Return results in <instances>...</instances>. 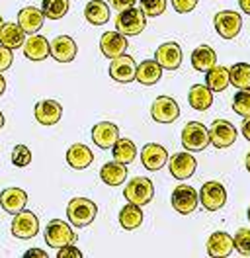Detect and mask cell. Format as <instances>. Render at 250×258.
Returning <instances> with one entry per match:
<instances>
[{
	"label": "cell",
	"mask_w": 250,
	"mask_h": 258,
	"mask_svg": "<svg viewBox=\"0 0 250 258\" xmlns=\"http://www.w3.org/2000/svg\"><path fill=\"white\" fill-rule=\"evenodd\" d=\"M4 90H6V81H4V77L0 75V96L4 94Z\"/></svg>",
	"instance_id": "cell-47"
},
{
	"label": "cell",
	"mask_w": 250,
	"mask_h": 258,
	"mask_svg": "<svg viewBox=\"0 0 250 258\" xmlns=\"http://www.w3.org/2000/svg\"><path fill=\"white\" fill-rule=\"evenodd\" d=\"M125 166L127 164H121V162L117 161L106 162L102 166V170H100L102 182L108 184V186H119V184H123L125 178H127V168Z\"/></svg>",
	"instance_id": "cell-29"
},
{
	"label": "cell",
	"mask_w": 250,
	"mask_h": 258,
	"mask_svg": "<svg viewBox=\"0 0 250 258\" xmlns=\"http://www.w3.org/2000/svg\"><path fill=\"white\" fill-rule=\"evenodd\" d=\"M84 18L92 26H104L109 20V6L104 0H90L84 8Z\"/></svg>",
	"instance_id": "cell-31"
},
{
	"label": "cell",
	"mask_w": 250,
	"mask_h": 258,
	"mask_svg": "<svg viewBox=\"0 0 250 258\" xmlns=\"http://www.w3.org/2000/svg\"><path fill=\"white\" fill-rule=\"evenodd\" d=\"M207 131H209V143L217 149H227L236 141V127L227 119L213 121Z\"/></svg>",
	"instance_id": "cell-10"
},
{
	"label": "cell",
	"mask_w": 250,
	"mask_h": 258,
	"mask_svg": "<svg viewBox=\"0 0 250 258\" xmlns=\"http://www.w3.org/2000/svg\"><path fill=\"white\" fill-rule=\"evenodd\" d=\"M127 45H129L127 37L119 32H106L100 37V51L108 59H115V57L123 55L127 51Z\"/></svg>",
	"instance_id": "cell-17"
},
{
	"label": "cell",
	"mask_w": 250,
	"mask_h": 258,
	"mask_svg": "<svg viewBox=\"0 0 250 258\" xmlns=\"http://www.w3.org/2000/svg\"><path fill=\"white\" fill-rule=\"evenodd\" d=\"M233 110H234V113H238V115H242V117L250 115V88L238 90V92L234 94Z\"/></svg>",
	"instance_id": "cell-36"
},
{
	"label": "cell",
	"mask_w": 250,
	"mask_h": 258,
	"mask_svg": "<svg viewBox=\"0 0 250 258\" xmlns=\"http://www.w3.org/2000/svg\"><path fill=\"white\" fill-rule=\"evenodd\" d=\"M98 215V206L88 198H73L67 206V217L71 225L88 227Z\"/></svg>",
	"instance_id": "cell-1"
},
{
	"label": "cell",
	"mask_w": 250,
	"mask_h": 258,
	"mask_svg": "<svg viewBox=\"0 0 250 258\" xmlns=\"http://www.w3.org/2000/svg\"><path fill=\"white\" fill-rule=\"evenodd\" d=\"M234 248L242 254V256H250V229H238L233 237Z\"/></svg>",
	"instance_id": "cell-37"
},
{
	"label": "cell",
	"mask_w": 250,
	"mask_h": 258,
	"mask_svg": "<svg viewBox=\"0 0 250 258\" xmlns=\"http://www.w3.org/2000/svg\"><path fill=\"white\" fill-rule=\"evenodd\" d=\"M143 223V211L141 206L135 204H127L123 210L119 211V225L123 227L125 231H135L139 229Z\"/></svg>",
	"instance_id": "cell-33"
},
{
	"label": "cell",
	"mask_w": 250,
	"mask_h": 258,
	"mask_svg": "<svg viewBox=\"0 0 250 258\" xmlns=\"http://www.w3.org/2000/svg\"><path fill=\"white\" fill-rule=\"evenodd\" d=\"M119 139V127L111 121H100L92 127V141L100 149H111Z\"/></svg>",
	"instance_id": "cell-19"
},
{
	"label": "cell",
	"mask_w": 250,
	"mask_h": 258,
	"mask_svg": "<svg viewBox=\"0 0 250 258\" xmlns=\"http://www.w3.org/2000/svg\"><path fill=\"white\" fill-rule=\"evenodd\" d=\"M217 64V53L209 45H200L192 53V67L200 73H207L211 67Z\"/></svg>",
	"instance_id": "cell-28"
},
{
	"label": "cell",
	"mask_w": 250,
	"mask_h": 258,
	"mask_svg": "<svg viewBox=\"0 0 250 258\" xmlns=\"http://www.w3.org/2000/svg\"><path fill=\"white\" fill-rule=\"evenodd\" d=\"M172 6L178 14H188L198 6V0H172Z\"/></svg>",
	"instance_id": "cell-40"
},
{
	"label": "cell",
	"mask_w": 250,
	"mask_h": 258,
	"mask_svg": "<svg viewBox=\"0 0 250 258\" xmlns=\"http://www.w3.org/2000/svg\"><path fill=\"white\" fill-rule=\"evenodd\" d=\"M35 119L41 123V125H55L59 123L62 115V106L57 100H41L35 104Z\"/></svg>",
	"instance_id": "cell-18"
},
{
	"label": "cell",
	"mask_w": 250,
	"mask_h": 258,
	"mask_svg": "<svg viewBox=\"0 0 250 258\" xmlns=\"http://www.w3.org/2000/svg\"><path fill=\"white\" fill-rule=\"evenodd\" d=\"M135 71H137V63L127 53L111 59V63H109V77L115 82H121V84L135 81Z\"/></svg>",
	"instance_id": "cell-11"
},
{
	"label": "cell",
	"mask_w": 250,
	"mask_h": 258,
	"mask_svg": "<svg viewBox=\"0 0 250 258\" xmlns=\"http://www.w3.org/2000/svg\"><path fill=\"white\" fill-rule=\"evenodd\" d=\"M141 10L145 16H160L166 10V0H141Z\"/></svg>",
	"instance_id": "cell-38"
},
{
	"label": "cell",
	"mask_w": 250,
	"mask_h": 258,
	"mask_svg": "<svg viewBox=\"0 0 250 258\" xmlns=\"http://www.w3.org/2000/svg\"><path fill=\"white\" fill-rule=\"evenodd\" d=\"M12 235L16 239H22V241H28L33 239L37 233H39V219L33 211H18L12 219Z\"/></svg>",
	"instance_id": "cell-7"
},
{
	"label": "cell",
	"mask_w": 250,
	"mask_h": 258,
	"mask_svg": "<svg viewBox=\"0 0 250 258\" xmlns=\"http://www.w3.org/2000/svg\"><path fill=\"white\" fill-rule=\"evenodd\" d=\"M196 168H198V161L192 157L190 151L188 153H178L168 161V170L176 180H188L190 176H194Z\"/></svg>",
	"instance_id": "cell-14"
},
{
	"label": "cell",
	"mask_w": 250,
	"mask_h": 258,
	"mask_svg": "<svg viewBox=\"0 0 250 258\" xmlns=\"http://www.w3.org/2000/svg\"><path fill=\"white\" fill-rule=\"evenodd\" d=\"M43 12L35 6H26L18 12V26L24 30V33H37L43 28Z\"/></svg>",
	"instance_id": "cell-21"
},
{
	"label": "cell",
	"mask_w": 250,
	"mask_h": 258,
	"mask_svg": "<svg viewBox=\"0 0 250 258\" xmlns=\"http://www.w3.org/2000/svg\"><path fill=\"white\" fill-rule=\"evenodd\" d=\"M111 155H113V161L121 162V164H131L137 157V147L131 139L119 137L111 147Z\"/></svg>",
	"instance_id": "cell-32"
},
{
	"label": "cell",
	"mask_w": 250,
	"mask_h": 258,
	"mask_svg": "<svg viewBox=\"0 0 250 258\" xmlns=\"http://www.w3.org/2000/svg\"><path fill=\"white\" fill-rule=\"evenodd\" d=\"M188 102L194 110L198 112H205L211 108L213 104V92L205 86V84H194L190 88V94H188Z\"/></svg>",
	"instance_id": "cell-27"
},
{
	"label": "cell",
	"mask_w": 250,
	"mask_h": 258,
	"mask_svg": "<svg viewBox=\"0 0 250 258\" xmlns=\"http://www.w3.org/2000/svg\"><path fill=\"white\" fill-rule=\"evenodd\" d=\"M246 217H248V221H250V206H248V211H246Z\"/></svg>",
	"instance_id": "cell-50"
},
{
	"label": "cell",
	"mask_w": 250,
	"mask_h": 258,
	"mask_svg": "<svg viewBox=\"0 0 250 258\" xmlns=\"http://www.w3.org/2000/svg\"><path fill=\"white\" fill-rule=\"evenodd\" d=\"M28 204V194L22 188H6L0 194V206L2 210L10 215H16L18 211H22Z\"/></svg>",
	"instance_id": "cell-22"
},
{
	"label": "cell",
	"mask_w": 250,
	"mask_h": 258,
	"mask_svg": "<svg viewBox=\"0 0 250 258\" xmlns=\"http://www.w3.org/2000/svg\"><path fill=\"white\" fill-rule=\"evenodd\" d=\"M4 127V113L0 112V129Z\"/></svg>",
	"instance_id": "cell-49"
},
{
	"label": "cell",
	"mask_w": 250,
	"mask_h": 258,
	"mask_svg": "<svg viewBox=\"0 0 250 258\" xmlns=\"http://www.w3.org/2000/svg\"><path fill=\"white\" fill-rule=\"evenodd\" d=\"M57 258H82V252L78 250L75 244H67V246H61V248H59Z\"/></svg>",
	"instance_id": "cell-42"
},
{
	"label": "cell",
	"mask_w": 250,
	"mask_h": 258,
	"mask_svg": "<svg viewBox=\"0 0 250 258\" xmlns=\"http://www.w3.org/2000/svg\"><path fill=\"white\" fill-rule=\"evenodd\" d=\"M155 61L166 71H176L182 64V47L176 41H166L156 47Z\"/></svg>",
	"instance_id": "cell-13"
},
{
	"label": "cell",
	"mask_w": 250,
	"mask_h": 258,
	"mask_svg": "<svg viewBox=\"0 0 250 258\" xmlns=\"http://www.w3.org/2000/svg\"><path fill=\"white\" fill-rule=\"evenodd\" d=\"M145 28H147V16L143 14L141 8H135V6L121 10L115 18V32H119L125 37L139 35Z\"/></svg>",
	"instance_id": "cell-2"
},
{
	"label": "cell",
	"mask_w": 250,
	"mask_h": 258,
	"mask_svg": "<svg viewBox=\"0 0 250 258\" xmlns=\"http://www.w3.org/2000/svg\"><path fill=\"white\" fill-rule=\"evenodd\" d=\"M24 55L30 59V61H43L49 57V41H47L43 35H37V33H31L30 37L24 41Z\"/></svg>",
	"instance_id": "cell-24"
},
{
	"label": "cell",
	"mask_w": 250,
	"mask_h": 258,
	"mask_svg": "<svg viewBox=\"0 0 250 258\" xmlns=\"http://www.w3.org/2000/svg\"><path fill=\"white\" fill-rule=\"evenodd\" d=\"M200 204V198H198V192L188 186V184H180L174 188L172 192V208L178 211L180 215H190L194 213L196 208Z\"/></svg>",
	"instance_id": "cell-9"
},
{
	"label": "cell",
	"mask_w": 250,
	"mask_h": 258,
	"mask_svg": "<svg viewBox=\"0 0 250 258\" xmlns=\"http://www.w3.org/2000/svg\"><path fill=\"white\" fill-rule=\"evenodd\" d=\"M2 24H4V20H2V16H0V28H2Z\"/></svg>",
	"instance_id": "cell-51"
},
{
	"label": "cell",
	"mask_w": 250,
	"mask_h": 258,
	"mask_svg": "<svg viewBox=\"0 0 250 258\" xmlns=\"http://www.w3.org/2000/svg\"><path fill=\"white\" fill-rule=\"evenodd\" d=\"M242 135H244L246 141H250V115H246L244 121H242Z\"/></svg>",
	"instance_id": "cell-44"
},
{
	"label": "cell",
	"mask_w": 250,
	"mask_h": 258,
	"mask_svg": "<svg viewBox=\"0 0 250 258\" xmlns=\"http://www.w3.org/2000/svg\"><path fill=\"white\" fill-rule=\"evenodd\" d=\"M229 82L238 90L250 88V64L248 63H234L229 69Z\"/></svg>",
	"instance_id": "cell-34"
},
{
	"label": "cell",
	"mask_w": 250,
	"mask_h": 258,
	"mask_svg": "<svg viewBox=\"0 0 250 258\" xmlns=\"http://www.w3.org/2000/svg\"><path fill=\"white\" fill-rule=\"evenodd\" d=\"M151 115L158 123H172L180 117V106L170 96H158L151 106Z\"/></svg>",
	"instance_id": "cell-12"
},
{
	"label": "cell",
	"mask_w": 250,
	"mask_h": 258,
	"mask_svg": "<svg viewBox=\"0 0 250 258\" xmlns=\"http://www.w3.org/2000/svg\"><path fill=\"white\" fill-rule=\"evenodd\" d=\"M182 145L190 153H200L209 145V131L200 121H190L182 129Z\"/></svg>",
	"instance_id": "cell-5"
},
{
	"label": "cell",
	"mask_w": 250,
	"mask_h": 258,
	"mask_svg": "<svg viewBox=\"0 0 250 258\" xmlns=\"http://www.w3.org/2000/svg\"><path fill=\"white\" fill-rule=\"evenodd\" d=\"M45 242L53 248H61L77 242V233L62 219H51L45 229Z\"/></svg>",
	"instance_id": "cell-4"
},
{
	"label": "cell",
	"mask_w": 250,
	"mask_h": 258,
	"mask_svg": "<svg viewBox=\"0 0 250 258\" xmlns=\"http://www.w3.org/2000/svg\"><path fill=\"white\" fill-rule=\"evenodd\" d=\"M198 198H200V204L207 211H219L227 204V190H225V186L221 182L211 180V182L203 184Z\"/></svg>",
	"instance_id": "cell-6"
},
{
	"label": "cell",
	"mask_w": 250,
	"mask_h": 258,
	"mask_svg": "<svg viewBox=\"0 0 250 258\" xmlns=\"http://www.w3.org/2000/svg\"><path fill=\"white\" fill-rule=\"evenodd\" d=\"M244 164H246V170L250 172V153L246 155V161H244Z\"/></svg>",
	"instance_id": "cell-48"
},
{
	"label": "cell",
	"mask_w": 250,
	"mask_h": 258,
	"mask_svg": "<svg viewBox=\"0 0 250 258\" xmlns=\"http://www.w3.org/2000/svg\"><path fill=\"white\" fill-rule=\"evenodd\" d=\"M26 256H41V258H47V252H45V250H39V248H30V250L26 252Z\"/></svg>",
	"instance_id": "cell-45"
},
{
	"label": "cell",
	"mask_w": 250,
	"mask_h": 258,
	"mask_svg": "<svg viewBox=\"0 0 250 258\" xmlns=\"http://www.w3.org/2000/svg\"><path fill=\"white\" fill-rule=\"evenodd\" d=\"M238 6H240L242 12H246L250 16V0H238Z\"/></svg>",
	"instance_id": "cell-46"
},
{
	"label": "cell",
	"mask_w": 250,
	"mask_h": 258,
	"mask_svg": "<svg viewBox=\"0 0 250 258\" xmlns=\"http://www.w3.org/2000/svg\"><path fill=\"white\" fill-rule=\"evenodd\" d=\"M213 26H215V32L223 39H234L240 33L242 18L238 12H233V10H221L213 18Z\"/></svg>",
	"instance_id": "cell-8"
},
{
	"label": "cell",
	"mask_w": 250,
	"mask_h": 258,
	"mask_svg": "<svg viewBox=\"0 0 250 258\" xmlns=\"http://www.w3.org/2000/svg\"><path fill=\"white\" fill-rule=\"evenodd\" d=\"M69 0H43L41 4V12L49 20H61L69 12Z\"/></svg>",
	"instance_id": "cell-35"
},
{
	"label": "cell",
	"mask_w": 250,
	"mask_h": 258,
	"mask_svg": "<svg viewBox=\"0 0 250 258\" xmlns=\"http://www.w3.org/2000/svg\"><path fill=\"white\" fill-rule=\"evenodd\" d=\"M26 41L24 30L14 22H4L0 28V45L8 49H20Z\"/></svg>",
	"instance_id": "cell-26"
},
{
	"label": "cell",
	"mask_w": 250,
	"mask_h": 258,
	"mask_svg": "<svg viewBox=\"0 0 250 258\" xmlns=\"http://www.w3.org/2000/svg\"><path fill=\"white\" fill-rule=\"evenodd\" d=\"M92 161H94V153L86 145H82V143H75V145L69 147V151H67V162L75 170L88 168L92 164Z\"/></svg>",
	"instance_id": "cell-23"
},
{
	"label": "cell",
	"mask_w": 250,
	"mask_h": 258,
	"mask_svg": "<svg viewBox=\"0 0 250 258\" xmlns=\"http://www.w3.org/2000/svg\"><path fill=\"white\" fill-rule=\"evenodd\" d=\"M31 162V151L26 145H16L12 149V164L14 166H28Z\"/></svg>",
	"instance_id": "cell-39"
},
{
	"label": "cell",
	"mask_w": 250,
	"mask_h": 258,
	"mask_svg": "<svg viewBox=\"0 0 250 258\" xmlns=\"http://www.w3.org/2000/svg\"><path fill=\"white\" fill-rule=\"evenodd\" d=\"M123 196L129 204H135V206L143 208V206H147V204L153 202V198H155V186H153V182L149 178H143V176L131 178L129 184H125Z\"/></svg>",
	"instance_id": "cell-3"
},
{
	"label": "cell",
	"mask_w": 250,
	"mask_h": 258,
	"mask_svg": "<svg viewBox=\"0 0 250 258\" xmlns=\"http://www.w3.org/2000/svg\"><path fill=\"white\" fill-rule=\"evenodd\" d=\"M77 43L69 35H59L49 43V55L59 63H71L77 57Z\"/></svg>",
	"instance_id": "cell-15"
},
{
	"label": "cell",
	"mask_w": 250,
	"mask_h": 258,
	"mask_svg": "<svg viewBox=\"0 0 250 258\" xmlns=\"http://www.w3.org/2000/svg\"><path fill=\"white\" fill-rule=\"evenodd\" d=\"M12 49L4 47V45H0V73H4L6 69H10L12 67Z\"/></svg>",
	"instance_id": "cell-41"
},
{
	"label": "cell",
	"mask_w": 250,
	"mask_h": 258,
	"mask_svg": "<svg viewBox=\"0 0 250 258\" xmlns=\"http://www.w3.org/2000/svg\"><path fill=\"white\" fill-rule=\"evenodd\" d=\"M229 69L223 67V64H215L207 71L205 75V86L211 90V92H223L227 86H229Z\"/></svg>",
	"instance_id": "cell-30"
},
{
	"label": "cell",
	"mask_w": 250,
	"mask_h": 258,
	"mask_svg": "<svg viewBox=\"0 0 250 258\" xmlns=\"http://www.w3.org/2000/svg\"><path fill=\"white\" fill-rule=\"evenodd\" d=\"M234 241L233 237L225 231H215L209 239H207V254L215 258H225L233 252Z\"/></svg>",
	"instance_id": "cell-20"
},
{
	"label": "cell",
	"mask_w": 250,
	"mask_h": 258,
	"mask_svg": "<svg viewBox=\"0 0 250 258\" xmlns=\"http://www.w3.org/2000/svg\"><path fill=\"white\" fill-rule=\"evenodd\" d=\"M162 77V67L156 63L155 59H145L137 64V71H135V81H139L145 86H153L160 81Z\"/></svg>",
	"instance_id": "cell-25"
},
{
	"label": "cell",
	"mask_w": 250,
	"mask_h": 258,
	"mask_svg": "<svg viewBox=\"0 0 250 258\" xmlns=\"http://www.w3.org/2000/svg\"><path fill=\"white\" fill-rule=\"evenodd\" d=\"M141 162H143V166L147 170L156 172V170H160L168 162V153H166L164 147L158 145V143H149V145L143 147V151H141Z\"/></svg>",
	"instance_id": "cell-16"
},
{
	"label": "cell",
	"mask_w": 250,
	"mask_h": 258,
	"mask_svg": "<svg viewBox=\"0 0 250 258\" xmlns=\"http://www.w3.org/2000/svg\"><path fill=\"white\" fill-rule=\"evenodd\" d=\"M109 6L113 8V10H117V12H121L125 8H131V6H135V2L137 0H108Z\"/></svg>",
	"instance_id": "cell-43"
}]
</instances>
